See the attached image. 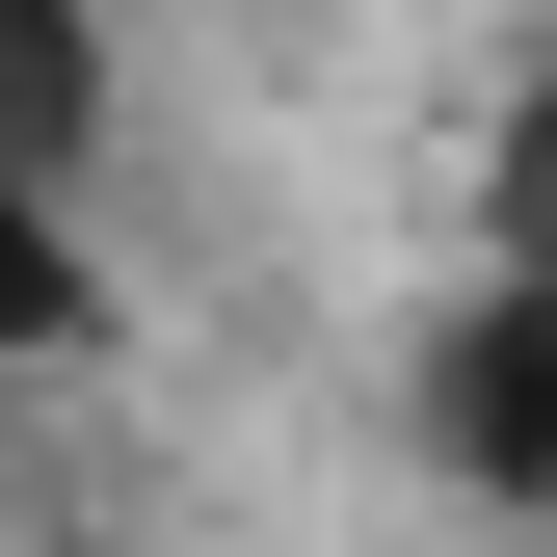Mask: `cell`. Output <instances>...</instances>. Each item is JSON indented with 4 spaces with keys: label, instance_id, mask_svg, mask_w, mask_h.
Masks as SVG:
<instances>
[{
    "label": "cell",
    "instance_id": "3957f363",
    "mask_svg": "<svg viewBox=\"0 0 557 557\" xmlns=\"http://www.w3.org/2000/svg\"><path fill=\"white\" fill-rule=\"evenodd\" d=\"M107 345V265H81V186H0V372H81Z\"/></svg>",
    "mask_w": 557,
    "mask_h": 557
},
{
    "label": "cell",
    "instance_id": "6da1fadb",
    "mask_svg": "<svg viewBox=\"0 0 557 557\" xmlns=\"http://www.w3.org/2000/svg\"><path fill=\"white\" fill-rule=\"evenodd\" d=\"M398 425H425L451 505H531V531H557V293H531V265H451V293H425Z\"/></svg>",
    "mask_w": 557,
    "mask_h": 557
},
{
    "label": "cell",
    "instance_id": "7a4b0ae2",
    "mask_svg": "<svg viewBox=\"0 0 557 557\" xmlns=\"http://www.w3.org/2000/svg\"><path fill=\"white\" fill-rule=\"evenodd\" d=\"M107 160V0H0V186Z\"/></svg>",
    "mask_w": 557,
    "mask_h": 557
},
{
    "label": "cell",
    "instance_id": "277c9868",
    "mask_svg": "<svg viewBox=\"0 0 557 557\" xmlns=\"http://www.w3.org/2000/svg\"><path fill=\"white\" fill-rule=\"evenodd\" d=\"M478 265L557 293V53H505V107H478Z\"/></svg>",
    "mask_w": 557,
    "mask_h": 557
}]
</instances>
